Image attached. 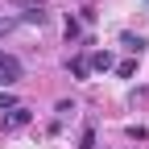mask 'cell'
Masks as SVG:
<instances>
[{
  "instance_id": "obj_1",
  "label": "cell",
  "mask_w": 149,
  "mask_h": 149,
  "mask_svg": "<svg viewBox=\"0 0 149 149\" xmlns=\"http://www.w3.org/2000/svg\"><path fill=\"white\" fill-rule=\"evenodd\" d=\"M21 74H25V62L17 54H0V83L13 87V83H21Z\"/></svg>"
},
{
  "instance_id": "obj_2",
  "label": "cell",
  "mask_w": 149,
  "mask_h": 149,
  "mask_svg": "<svg viewBox=\"0 0 149 149\" xmlns=\"http://www.w3.org/2000/svg\"><path fill=\"white\" fill-rule=\"evenodd\" d=\"M29 120H33V112H29L25 104H17L8 116H0V128H4V133H17V128H25Z\"/></svg>"
},
{
  "instance_id": "obj_3",
  "label": "cell",
  "mask_w": 149,
  "mask_h": 149,
  "mask_svg": "<svg viewBox=\"0 0 149 149\" xmlns=\"http://www.w3.org/2000/svg\"><path fill=\"white\" fill-rule=\"evenodd\" d=\"M50 21V8L46 4H29V8H21V17H17V25H37V29H42Z\"/></svg>"
},
{
  "instance_id": "obj_4",
  "label": "cell",
  "mask_w": 149,
  "mask_h": 149,
  "mask_svg": "<svg viewBox=\"0 0 149 149\" xmlns=\"http://www.w3.org/2000/svg\"><path fill=\"white\" fill-rule=\"evenodd\" d=\"M87 66L104 74V70H112V66H116V54H112V50H95V54L87 58Z\"/></svg>"
},
{
  "instance_id": "obj_5",
  "label": "cell",
  "mask_w": 149,
  "mask_h": 149,
  "mask_svg": "<svg viewBox=\"0 0 149 149\" xmlns=\"http://www.w3.org/2000/svg\"><path fill=\"white\" fill-rule=\"evenodd\" d=\"M66 70L74 74V79H87V74H91V66H87V58H83V54H79V58H66Z\"/></svg>"
},
{
  "instance_id": "obj_6",
  "label": "cell",
  "mask_w": 149,
  "mask_h": 149,
  "mask_svg": "<svg viewBox=\"0 0 149 149\" xmlns=\"http://www.w3.org/2000/svg\"><path fill=\"white\" fill-rule=\"evenodd\" d=\"M120 46H124V50H133V54H141V50H145V37H137V33H128V29H124V33H120Z\"/></svg>"
},
{
  "instance_id": "obj_7",
  "label": "cell",
  "mask_w": 149,
  "mask_h": 149,
  "mask_svg": "<svg viewBox=\"0 0 149 149\" xmlns=\"http://www.w3.org/2000/svg\"><path fill=\"white\" fill-rule=\"evenodd\" d=\"M112 70H116L120 79H133V74H137V58H124V62H116Z\"/></svg>"
},
{
  "instance_id": "obj_8",
  "label": "cell",
  "mask_w": 149,
  "mask_h": 149,
  "mask_svg": "<svg viewBox=\"0 0 149 149\" xmlns=\"http://www.w3.org/2000/svg\"><path fill=\"white\" fill-rule=\"evenodd\" d=\"M17 104H21V100H17L13 91H0V116H4V112H13Z\"/></svg>"
},
{
  "instance_id": "obj_9",
  "label": "cell",
  "mask_w": 149,
  "mask_h": 149,
  "mask_svg": "<svg viewBox=\"0 0 149 149\" xmlns=\"http://www.w3.org/2000/svg\"><path fill=\"white\" fill-rule=\"evenodd\" d=\"M74 149H95V128H83V137H79V145H74Z\"/></svg>"
},
{
  "instance_id": "obj_10",
  "label": "cell",
  "mask_w": 149,
  "mask_h": 149,
  "mask_svg": "<svg viewBox=\"0 0 149 149\" xmlns=\"http://www.w3.org/2000/svg\"><path fill=\"white\" fill-rule=\"evenodd\" d=\"M83 29H79V21H74V17H66V37H70V42H74V37H79Z\"/></svg>"
},
{
  "instance_id": "obj_11",
  "label": "cell",
  "mask_w": 149,
  "mask_h": 149,
  "mask_svg": "<svg viewBox=\"0 0 149 149\" xmlns=\"http://www.w3.org/2000/svg\"><path fill=\"white\" fill-rule=\"evenodd\" d=\"M54 112H58V116H74V104H70V100H58V108H54Z\"/></svg>"
},
{
  "instance_id": "obj_12",
  "label": "cell",
  "mask_w": 149,
  "mask_h": 149,
  "mask_svg": "<svg viewBox=\"0 0 149 149\" xmlns=\"http://www.w3.org/2000/svg\"><path fill=\"white\" fill-rule=\"evenodd\" d=\"M17 4H25V8H29V4H37V0H17Z\"/></svg>"
}]
</instances>
